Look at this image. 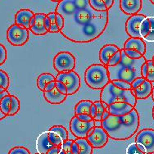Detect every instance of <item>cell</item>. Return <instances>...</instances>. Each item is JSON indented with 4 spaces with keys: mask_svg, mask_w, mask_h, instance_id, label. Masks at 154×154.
Masks as SVG:
<instances>
[{
    "mask_svg": "<svg viewBox=\"0 0 154 154\" xmlns=\"http://www.w3.org/2000/svg\"><path fill=\"white\" fill-rule=\"evenodd\" d=\"M55 12L63 17L60 32L75 43H89L98 38L106 30L108 11L98 12L89 5V0H62Z\"/></svg>",
    "mask_w": 154,
    "mask_h": 154,
    "instance_id": "6da1fadb",
    "label": "cell"
},
{
    "mask_svg": "<svg viewBox=\"0 0 154 154\" xmlns=\"http://www.w3.org/2000/svg\"><path fill=\"white\" fill-rule=\"evenodd\" d=\"M101 126L109 138L115 140H125L131 138L139 126V115L134 108L131 112L123 116L109 115L101 122Z\"/></svg>",
    "mask_w": 154,
    "mask_h": 154,
    "instance_id": "7a4b0ae2",
    "label": "cell"
},
{
    "mask_svg": "<svg viewBox=\"0 0 154 154\" xmlns=\"http://www.w3.org/2000/svg\"><path fill=\"white\" fill-rule=\"evenodd\" d=\"M122 57L120 62L113 66H107L110 81L116 80H124L128 83H132L134 80L142 76V66L147 61L143 56L138 59L129 58L124 49H122Z\"/></svg>",
    "mask_w": 154,
    "mask_h": 154,
    "instance_id": "3957f363",
    "label": "cell"
},
{
    "mask_svg": "<svg viewBox=\"0 0 154 154\" xmlns=\"http://www.w3.org/2000/svg\"><path fill=\"white\" fill-rule=\"evenodd\" d=\"M100 98L102 102H104L107 105L124 102L135 107L137 103V98L132 89H120L114 85L112 81H109L101 89Z\"/></svg>",
    "mask_w": 154,
    "mask_h": 154,
    "instance_id": "277c9868",
    "label": "cell"
},
{
    "mask_svg": "<svg viewBox=\"0 0 154 154\" xmlns=\"http://www.w3.org/2000/svg\"><path fill=\"white\" fill-rule=\"evenodd\" d=\"M85 81L92 89H102L110 81L108 71L103 64H93L86 69Z\"/></svg>",
    "mask_w": 154,
    "mask_h": 154,
    "instance_id": "5b68a950",
    "label": "cell"
},
{
    "mask_svg": "<svg viewBox=\"0 0 154 154\" xmlns=\"http://www.w3.org/2000/svg\"><path fill=\"white\" fill-rule=\"evenodd\" d=\"M75 64V57L69 52H60L54 58V67L59 73L74 71Z\"/></svg>",
    "mask_w": 154,
    "mask_h": 154,
    "instance_id": "8992f818",
    "label": "cell"
},
{
    "mask_svg": "<svg viewBox=\"0 0 154 154\" xmlns=\"http://www.w3.org/2000/svg\"><path fill=\"white\" fill-rule=\"evenodd\" d=\"M7 38L12 45H24L29 39V30L13 24L7 30Z\"/></svg>",
    "mask_w": 154,
    "mask_h": 154,
    "instance_id": "52a82bcc",
    "label": "cell"
},
{
    "mask_svg": "<svg viewBox=\"0 0 154 154\" xmlns=\"http://www.w3.org/2000/svg\"><path fill=\"white\" fill-rule=\"evenodd\" d=\"M56 80L61 81L66 87L67 95H72L79 90L80 87V79L79 75L74 71L61 72L55 76Z\"/></svg>",
    "mask_w": 154,
    "mask_h": 154,
    "instance_id": "ba28073f",
    "label": "cell"
},
{
    "mask_svg": "<svg viewBox=\"0 0 154 154\" xmlns=\"http://www.w3.org/2000/svg\"><path fill=\"white\" fill-rule=\"evenodd\" d=\"M95 126L94 120L89 122L80 121L76 116H73L70 122V129L71 133L76 138H86L89 131Z\"/></svg>",
    "mask_w": 154,
    "mask_h": 154,
    "instance_id": "9c48e42d",
    "label": "cell"
},
{
    "mask_svg": "<svg viewBox=\"0 0 154 154\" xmlns=\"http://www.w3.org/2000/svg\"><path fill=\"white\" fill-rule=\"evenodd\" d=\"M132 91L137 99H145L152 94V85L143 76L139 77L131 84Z\"/></svg>",
    "mask_w": 154,
    "mask_h": 154,
    "instance_id": "30bf717a",
    "label": "cell"
},
{
    "mask_svg": "<svg viewBox=\"0 0 154 154\" xmlns=\"http://www.w3.org/2000/svg\"><path fill=\"white\" fill-rule=\"evenodd\" d=\"M108 134L102 126H94L91 129L86 137L87 140L94 148H101L107 144Z\"/></svg>",
    "mask_w": 154,
    "mask_h": 154,
    "instance_id": "8fae6325",
    "label": "cell"
},
{
    "mask_svg": "<svg viewBox=\"0 0 154 154\" xmlns=\"http://www.w3.org/2000/svg\"><path fill=\"white\" fill-rule=\"evenodd\" d=\"M146 18V16L143 14L131 15L125 22V31L131 38H141L140 36V25Z\"/></svg>",
    "mask_w": 154,
    "mask_h": 154,
    "instance_id": "7c38bea8",
    "label": "cell"
},
{
    "mask_svg": "<svg viewBox=\"0 0 154 154\" xmlns=\"http://www.w3.org/2000/svg\"><path fill=\"white\" fill-rule=\"evenodd\" d=\"M135 142L144 147L147 154L154 153V130L144 129L139 131L135 138Z\"/></svg>",
    "mask_w": 154,
    "mask_h": 154,
    "instance_id": "4fadbf2b",
    "label": "cell"
},
{
    "mask_svg": "<svg viewBox=\"0 0 154 154\" xmlns=\"http://www.w3.org/2000/svg\"><path fill=\"white\" fill-rule=\"evenodd\" d=\"M139 32L144 41L154 43V17H146L140 25Z\"/></svg>",
    "mask_w": 154,
    "mask_h": 154,
    "instance_id": "5bb4252c",
    "label": "cell"
},
{
    "mask_svg": "<svg viewBox=\"0 0 154 154\" xmlns=\"http://www.w3.org/2000/svg\"><path fill=\"white\" fill-rule=\"evenodd\" d=\"M142 0H120V8L126 15H134L142 8Z\"/></svg>",
    "mask_w": 154,
    "mask_h": 154,
    "instance_id": "9a60e30c",
    "label": "cell"
},
{
    "mask_svg": "<svg viewBox=\"0 0 154 154\" xmlns=\"http://www.w3.org/2000/svg\"><path fill=\"white\" fill-rule=\"evenodd\" d=\"M35 13L30 9H21L15 15V24L30 30V21L34 17Z\"/></svg>",
    "mask_w": 154,
    "mask_h": 154,
    "instance_id": "2e32d148",
    "label": "cell"
},
{
    "mask_svg": "<svg viewBox=\"0 0 154 154\" xmlns=\"http://www.w3.org/2000/svg\"><path fill=\"white\" fill-rule=\"evenodd\" d=\"M46 14L45 13H35V23L30 28L31 32L35 35H45L48 31L45 28V18Z\"/></svg>",
    "mask_w": 154,
    "mask_h": 154,
    "instance_id": "e0dca14e",
    "label": "cell"
},
{
    "mask_svg": "<svg viewBox=\"0 0 154 154\" xmlns=\"http://www.w3.org/2000/svg\"><path fill=\"white\" fill-rule=\"evenodd\" d=\"M134 108V107L132 105L127 103L119 102V103H114L108 105L107 110L109 112L110 115L123 116L131 112Z\"/></svg>",
    "mask_w": 154,
    "mask_h": 154,
    "instance_id": "ac0fdd59",
    "label": "cell"
},
{
    "mask_svg": "<svg viewBox=\"0 0 154 154\" xmlns=\"http://www.w3.org/2000/svg\"><path fill=\"white\" fill-rule=\"evenodd\" d=\"M123 49H133L139 54H141L143 56H144L146 53V45L144 40L142 38H130L125 42Z\"/></svg>",
    "mask_w": 154,
    "mask_h": 154,
    "instance_id": "d6986e66",
    "label": "cell"
},
{
    "mask_svg": "<svg viewBox=\"0 0 154 154\" xmlns=\"http://www.w3.org/2000/svg\"><path fill=\"white\" fill-rule=\"evenodd\" d=\"M54 147L48 139V131L41 133L36 140V149L38 153L47 154L51 148Z\"/></svg>",
    "mask_w": 154,
    "mask_h": 154,
    "instance_id": "ffe728a7",
    "label": "cell"
},
{
    "mask_svg": "<svg viewBox=\"0 0 154 154\" xmlns=\"http://www.w3.org/2000/svg\"><path fill=\"white\" fill-rule=\"evenodd\" d=\"M118 50H120V48L115 45L108 44V45H104L99 52V59H100V62L103 63V65L107 66L110 58Z\"/></svg>",
    "mask_w": 154,
    "mask_h": 154,
    "instance_id": "44dd1931",
    "label": "cell"
},
{
    "mask_svg": "<svg viewBox=\"0 0 154 154\" xmlns=\"http://www.w3.org/2000/svg\"><path fill=\"white\" fill-rule=\"evenodd\" d=\"M66 94H63L59 92L55 87L50 91H44V98L48 103L60 104L63 103L66 98Z\"/></svg>",
    "mask_w": 154,
    "mask_h": 154,
    "instance_id": "7402d4cb",
    "label": "cell"
},
{
    "mask_svg": "<svg viewBox=\"0 0 154 154\" xmlns=\"http://www.w3.org/2000/svg\"><path fill=\"white\" fill-rule=\"evenodd\" d=\"M94 102L90 100H81L75 107V115L88 114L90 115V108Z\"/></svg>",
    "mask_w": 154,
    "mask_h": 154,
    "instance_id": "603a6c76",
    "label": "cell"
},
{
    "mask_svg": "<svg viewBox=\"0 0 154 154\" xmlns=\"http://www.w3.org/2000/svg\"><path fill=\"white\" fill-rule=\"evenodd\" d=\"M75 141L79 147V154H92L94 148L86 138H77Z\"/></svg>",
    "mask_w": 154,
    "mask_h": 154,
    "instance_id": "cb8c5ba5",
    "label": "cell"
},
{
    "mask_svg": "<svg viewBox=\"0 0 154 154\" xmlns=\"http://www.w3.org/2000/svg\"><path fill=\"white\" fill-rule=\"evenodd\" d=\"M55 80H56L55 76L50 73H42L37 78V86H38V89H40L41 91L44 92L45 86L49 82L55 81Z\"/></svg>",
    "mask_w": 154,
    "mask_h": 154,
    "instance_id": "d4e9b609",
    "label": "cell"
},
{
    "mask_svg": "<svg viewBox=\"0 0 154 154\" xmlns=\"http://www.w3.org/2000/svg\"><path fill=\"white\" fill-rule=\"evenodd\" d=\"M126 154H147V152L143 146L134 142L128 146L126 148Z\"/></svg>",
    "mask_w": 154,
    "mask_h": 154,
    "instance_id": "484cf974",
    "label": "cell"
},
{
    "mask_svg": "<svg viewBox=\"0 0 154 154\" xmlns=\"http://www.w3.org/2000/svg\"><path fill=\"white\" fill-rule=\"evenodd\" d=\"M10 109H11V95L8 94L0 100V110L4 115L8 116Z\"/></svg>",
    "mask_w": 154,
    "mask_h": 154,
    "instance_id": "4316f807",
    "label": "cell"
},
{
    "mask_svg": "<svg viewBox=\"0 0 154 154\" xmlns=\"http://www.w3.org/2000/svg\"><path fill=\"white\" fill-rule=\"evenodd\" d=\"M9 76L6 72L0 70V93L4 92L8 89Z\"/></svg>",
    "mask_w": 154,
    "mask_h": 154,
    "instance_id": "83f0119b",
    "label": "cell"
},
{
    "mask_svg": "<svg viewBox=\"0 0 154 154\" xmlns=\"http://www.w3.org/2000/svg\"><path fill=\"white\" fill-rule=\"evenodd\" d=\"M48 131H53V132H55L56 134H57L62 138L63 142L66 139H68V132L66 130V128L63 127L62 125H54Z\"/></svg>",
    "mask_w": 154,
    "mask_h": 154,
    "instance_id": "f1b7e54d",
    "label": "cell"
},
{
    "mask_svg": "<svg viewBox=\"0 0 154 154\" xmlns=\"http://www.w3.org/2000/svg\"><path fill=\"white\" fill-rule=\"evenodd\" d=\"M94 104L95 107H96V114H95L94 117V121L102 122V116H103V113L105 110H107V108L103 105L102 101L94 102Z\"/></svg>",
    "mask_w": 154,
    "mask_h": 154,
    "instance_id": "f546056e",
    "label": "cell"
},
{
    "mask_svg": "<svg viewBox=\"0 0 154 154\" xmlns=\"http://www.w3.org/2000/svg\"><path fill=\"white\" fill-rule=\"evenodd\" d=\"M89 5L93 9H94L98 12H103V11H108L106 4L103 2V0H89Z\"/></svg>",
    "mask_w": 154,
    "mask_h": 154,
    "instance_id": "4dcf8cb0",
    "label": "cell"
},
{
    "mask_svg": "<svg viewBox=\"0 0 154 154\" xmlns=\"http://www.w3.org/2000/svg\"><path fill=\"white\" fill-rule=\"evenodd\" d=\"M146 65H147V71H146L144 78L152 83L154 82V66L152 63V60L146 61Z\"/></svg>",
    "mask_w": 154,
    "mask_h": 154,
    "instance_id": "1f68e13d",
    "label": "cell"
},
{
    "mask_svg": "<svg viewBox=\"0 0 154 154\" xmlns=\"http://www.w3.org/2000/svg\"><path fill=\"white\" fill-rule=\"evenodd\" d=\"M20 110V101L15 95H11V109L8 116H14Z\"/></svg>",
    "mask_w": 154,
    "mask_h": 154,
    "instance_id": "d6a6232c",
    "label": "cell"
},
{
    "mask_svg": "<svg viewBox=\"0 0 154 154\" xmlns=\"http://www.w3.org/2000/svg\"><path fill=\"white\" fill-rule=\"evenodd\" d=\"M48 131V139L50 143L54 146H61L62 143H63V140L62 139V138L56 134L55 132H53V131Z\"/></svg>",
    "mask_w": 154,
    "mask_h": 154,
    "instance_id": "836d02e7",
    "label": "cell"
},
{
    "mask_svg": "<svg viewBox=\"0 0 154 154\" xmlns=\"http://www.w3.org/2000/svg\"><path fill=\"white\" fill-rule=\"evenodd\" d=\"M55 16H56V12H50V13L47 14V17H48V19H49V21H50V28H49L48 32L57 33L59 31L58 27H57V26L56 24Z\"/></svg>",
    "mask_w": 154,
    "mask_h": 154,
    "instance_id": "e575fe53",
    "label": "cell"
},
{
    "mask_svg": "<svg viewBox=\"0 0 154 154\" xmlns=\"http://www.w3.org/2000/svg\"><path fill=\"white\" fill-rule=\"evenodd\" d=\"M122 49L118 50L116 53L113 54L112 57L110 58L109 61H108V63H107V66H113L116 65L120 60H121V57H122Z\"/></svg>",
    "mask_w": 154,
    "mask_h": 154,
    "instance_id": "d590c367",
    "label": "cell"
},
{
    "mask_svg": "<svg viewBox=\"0 0 154 154\" xmlns=\"http://www.w3.org/2000/svg\"><path fill=\"white\" fill-rule=\"evenodd\" d=\"M113 85L116 87H118L120 89H131V83H128L126 81L124 80H116L112 81Z\"/></svg>",
    "mask_w": 154,
    "mask_h": 154,
    "instance_id": "8d00e7d4",
    "label": "cell"
},
{
    "mask_svg": "<svg viewBox=\"0 0 154 154\" xmlns=\"http://www.w3.org/2000/svg\"><path fill=\"white\" fill-rule=\"evenodd\" d=\"M124 52L125 55L131 59H138L142 57L143 55L141 54H139V52H137L133 49H124Z\"/></svg>",
    "mask_w": 154,
    "mask_h": 154,
    "instance_id": "74e56055",
    "label": "cell"
},
{
    "mask_svg": "<svg viewBox=\"0 0 154 154\" xmlns=\"http://www.w3.org/2000/svg\"><path fill=\"white\" fill-rule=\"evenodd\" d=\"M74 140H71V139H66L64 142L62 143V145H61V148H62L63 151L65 152L66 154H72L71 151V144L73 143Z\"/></svg>",
    "mask_w": 154,
    "mask_h": 154,
    "instance_id": "f35d334b",
    "label": "cell"
},
{
    "mask_svg": "<svg viewBox=\"0 0 154 154\" xmlns=\"http://www.w3.org/2000/svg\"><path fill=\"white\" fill-rule=\"evenodd\" d=\"M8 154H30V152L24 147H15L9 151Z\"/></svg>",
    "mask_w": 154,
    "mask_h": 154,
    "instance_id": "ab89813d",
    "label": "cell"
},
{
    "mask_svg": "<svg viewBox=\"0 0 154 154\" xmlns=\"http://www.w3.org/2000/svg\"><path fill=\"white\" fill-rule=\"evenodd\" d=\"M7 59V50L2 44H0V66L3 65Z\"/></svg>",
    "mask_w": 154,
    "mask_h": 154,
    "instance_id": "60d3db41",
    "label": "cell"
},
{
    "mask_svg": "<svg viewBox=\"0 0 154 154\" xmlns=\"http://www.w3.org/2000/svg\"><path fill=\"white\" fill-rule=\"evenodd\" d=\"M56 88L57 89L61 92L63 94L67 95V90H66V87L64 84L61 82V81H58V80H56Z\"/></svg>",
    "mask_w": 154,
    "mask_h": 154,
    "instance_id": "b9f144b4",
    "label": "cell"
},
{
    "mask_svg": "<svg viewBox=\"0 0 154 154\" xmlns=\"http://www.w3.org/2000/svg\"><path fill=\"white\" fill-rule=\"evenodd\" d=\"M55 20H56V24L57 27H58V30L59 31L62 29V27H63V25H64V21H63V17H62V16L58 14V13H57L56 12V16H55Z\"/></svg>",
    "mask_w": 154,
    "mask_h": 154,
    "instance_id": "7bdbcfd3",
    "label": "cell"
},
{
    "mask_svg": "<svg viewBox=\"0 0 154 154\" xmlns=\"http://www.w3.org/2000/svg\"><path fill=\"white\" fill-rule=\"evenodd\" d=\"M75 116L80 119V121H83V122H89V121L94 120L92 116L90 115H88V114H78V115Z\"/></svg>",
    "mask_w": 154,
    "mask_h": 154,
    "instance_id": "ee69618b",
    "label": "cell"
},
{
    "mask_svg": "<svg viewBox=\"0 0 154 154\" xmlns=\"http://www.w3.org/2000/svg\"><path fill=\"white\" fill-rule=\"evenodd\" d=\"M71 151L72 154H79V147L75 141H73L72 144H71Z\"/></svg>",
    "mask_w": 154,
    "mask_h": 154,
    "instance_id": "f6af8a7d",
    "label": "cell"
},
{
    "mask_svg": "<svg viewBox=\"0 0 154 154\" xmlns=\"http://www.w3.org/2000/svg\"><path fill=\"white\" fill-rule=\"evenodd\" d=\"M61 150V146H54L48 152L47 154H59Z\"/></svg>",
    "mask_w": 154,
    "mask_h": 154,
    "instance_id": "bcb514c9",
    "label": "cell"
},
{
    "mask_svg": "<svg viewBox=\"0 0 154 154\" xmlns=\"http://www.w3.org/2000/svg\"><path fill=\"white\" fill-rule=\"evenodd\" d=\"M56 87V80L55 81H52L48 84L47 85L45 86V90L44 91H50L52 89H54Z\"/></svg>",
    "mask_w": 154,
    "mask_h": 154,
    "instance_id": "7dc6e473",
    "label": "cell"
},
{
    "mask_svg": "<svg viewBox=\"0 0 154 154\" xmlns=\"http://www.w3.org/2000/svg\"><path fill=\"white\" fill-rule=\"evenodd\" d=\"M8 94H8V92L7 91V90H5V91L3 93H0V100H1V99H2V98H3L4 96H6V95H8ZM5 116H6V115H4V114L2 112V111L0 110V121H1V120H3V119L4 118Z\"/></svg>",
    "mask_w": 154,
    "mask_h": 154,
    "instance_id": "c3c4849f",
    "label": "cell"
},
{
    "mask_svg": "<svg viewBox=\"0 0 154 154\" xmlns=\"http://www.w3.org/2000/svg\"><path fill=\"white\" fill-rule=\"evenodd\" d=\"M103 2L105 3V4H106V6H107L108 10H109V9L113 6V4H114V0H103Z\"/></svg>",
    "mask_w": 154,
    "mask_h": 154,
    "instance_id": "681fc988",
    "label": "cell"
},
{
    "mask_svg": "<svg viewBox=\"0 0 154 154\" xmlns=\"http://www.w3.org/2000/svg\"><path fill=\"white\" fill-rule=\"evenodd\" d=\"M45 28H46L48 31V30H49V28H50V21H49V19H48V17H47V15H46V17H45Z\"/></svg>",
    "mask_w": 154,
    "mask_h": 154,
    "instance_id": "f907efd6",
    "label": "cell"
},
{
    "mask_svg": "<svg viewBox=\"0 0 154 154\" xmlns=\"http://www.w3.org/2000/svg\"><path fill=\"white\" fill-rule=\"evenodd\" d=\"M95 114H96V107H95V105L93 103V105L91 106V108H90V116H92L93 119L94 117Z\"/></svg>",
    "mask_w": 154,
    "mask_h": 154,
    "instance_id": "816d5d0a",
    "label": "cell"
},
{
    "mask_svg": "<svg viewBox=\"0 0 154 154\" xmlns=\"http://www.w3.org/2000/svg\"><path fill=\"white\" fill-rule=\"evenodd\" d=\"M110 115L109 112H108V110H105L103 112V116H102V121H103V120H105L106 118H107V116Z\"/></svg>",
    "mask_w": 154,
    "mask_h": 154,
    "instance_id": "f5cc1de1",
    "label": "cell"
},
{
    "mask_svg": "<svg viewBox=\"0 0 154 154\" xmlns=\"http://www.w3.org/2000/svg\"><path fill=\"white\" fill-rule=\"evenodd\" d=\"M34 23H35V17H32V19L30 21V28L34 25Z\"/></svg>",
    "mask_w": 154,
    "mask_h": 154,
    "instance_id": "db71d44e",
    "label": "cell"
},
{
    "mask_svg": "<svg viewBox=\"0 0 154 154\" xmlns=\"http://www.w3.org/2000/svg\"><path fill=\"white\" fill-rule=\"evenodd\" d=\"M151 95H152V100L154 101V86L152 87V90Z\"/></svg>",
    "mask_w": 154,
    "mask_h": 154,
    "instance_id": "11a10c76",
    "label": "cell"
},
{
    "mask_svg": "<svg viewBox=\"0 0 154 154\" xmlns=\"http://www.w3.org/2000/svg\"><path fill=\"white\" fill-rule=\"evenodd\" d=\"M59 154H66V152H64V151H63V150H62V148H61V150H60Z\"/></svg>",
    "mask_w": 154,
    "mask_h": 154,
    "instance_id": "9f6ffc18",
    "label": "cell"
},
{
    "mask_svg": "<svg viewBox=\"0 0 154 154\" xmlns=\"http://www.w3.org/2000/svg\"><path fill=\"white\" fill-rule=\"evenodd\" d=\"M51 1H53V2H57V3H59L60 1H62V0H51Z\"/></svg>",
    "mask_w": 154,
    "mask_h": 154,
    "instance_id": "6f0895ef",
    "label": "cell"
},
{
    "mask_svg": "<svg viewBox=\"0 0 154 154\" xmlns=\"http://www.w3.org/2000/svg\"><path fill=\"white\" fill-rule=\"evenodd\" d=\"M152 116H153V119H154V107L152 108Z\"/></svg>",
    "mask_w": 154,
    "mask_h": 154,
    "instance_id": "680465c9",
    "label": "cell"
},
{
    "mask_svg": "<svg viewBox=\"0 0 154 154\" xmlns=\"http://www.w3.org/2000/svg\"><path fill=\"white\" fill-rule=\"evenodd\" d=\"M150 2H151V3L154 5V0H150Z\"/></svg>",
    "mask_w": 154,
    "mask_h": 154,
    "instance_id": "91938a15",
    "label": "cell"
},
{
    "mask_svg": "<svg viewBox=\"0 0 154 154\" xmlns=\"http://www.w3.org/2000/svg\"><path fill=\"white\" fill-rule=\"evenodd\" d=\"M152 60H153V61H154V55H153V57H152Z\"/></svg>",
    "mask_w": 154,
    "mask_h": 154,
    "instance_id": "94428289",
    "label": "cell"
},
{
    "mask_svg": "<svg viewBox=\"0 0 154 154\" xmlns=\"http://www.w3.org/2000/svg\"><path fill=\"white\" fill-rule=\"evenodd\" d=\"M152 63H153V66H154V61H153V60H152Z\"/></svg>",
    "mask_w": 154,
    "mask_h": 154,
    "instance_id": "6125c7cd",
    "label": "cell"
},
{
    "mask_svg": "<svg viewBox=\"0 0 154 154\" xmlns=\"http://www.w3.org/2000/svg\"><path fill=\"white\" fill-rule=\"evenodd\" d=\"M36 154H40V153H36Z\"/></svg>",
    "mask_w": 154,
    "mask_h": 154,
    "instance_id": "be15d7a7",
    "label": "cell"
}]
</instances>
